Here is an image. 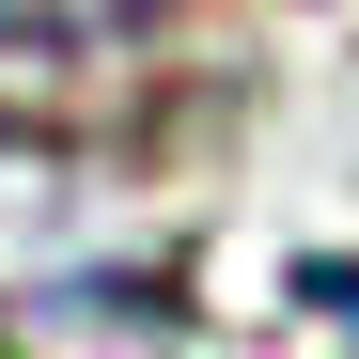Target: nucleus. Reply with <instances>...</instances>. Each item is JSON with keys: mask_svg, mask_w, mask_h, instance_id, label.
Returning a JSON list of instances; mask_svg holds the SVG:
<instances>
[{"mask_svg": "<svg viewBox=\"0 0 359 359\" xmlns=\"http://www.w3.org/2000/svg\"><path fill=\"white\" fill-rule=\"evenodd\" d=\"M156 16L172 0H0V47H16V63H94V47H126Z\"/></svg>", "mask_w": 359, "mask_h": 359, "instance_id": "1", "label": "nucleus"}]
</instances>
